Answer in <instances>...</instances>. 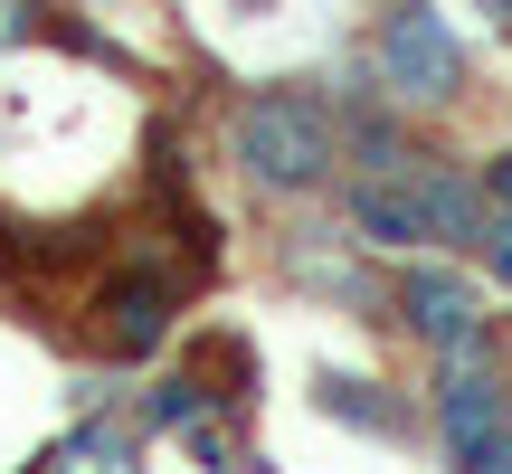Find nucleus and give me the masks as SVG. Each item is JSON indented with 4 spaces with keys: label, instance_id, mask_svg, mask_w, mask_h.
Segmentation results:
<instances>
[{
    "label": "nucleus",
    "instance_id": "nucleus-1",
    "mask_svg": "<svg viewBox=\"0 0 512 474\" xmlns=\"http://www.w3.org/2000/svg\"><path fill=\"white\" fill-rule=\"evenodd\" d=\"M228 162H238V181L266 190V200H313V190H332V171H342V124H332L313 95L266 86V95H247V105L228 114Z\"/></svg>",
    "mask_w": 512,
    "mask_h": 474
},
{
    "label": "nucleus",
    "instance_id": "nucleus-2",
    "mask_svg": "<svg viewBox=\"0 0 512 474\" xmlns=\"http://www.w3.org/2000/svg\"><path fill=\"white\" fill-rule=\"evenodd\" d=\"M370 76L399 114H446L465 105V48L446 29L437 0H389L380 10V38H370Z\"/></svg>",
    "mask_w": 512,
    "mask_h": 474
},
{
    "label": "nucleus",
    "instance_id": "nucleus-3",
    "mask_svg": "<svg viewBox=\"0 0 512 474\" xmlns=\"http://www.w3.org/2000/svg\"><path fill=\"white\" fill-rule=\"evenodd\" d=\"M399 323L418 332L437 361H465V351H494V313H484V294H475V275H456V266H408L399 275Z\"/></svg>",
    "mask_w": 512,
    "mask_h": 474
},
{
    "label": "nucleus",
    "instance_id": "nucleus-4",
    "mask_svg": "<svg viewBox=\"0 0 512 474\" xmlns=\"http://www.w3.org/2000/svg\"><path fill=\"white\" fill-rule=\"evenodd\" d=\"M342 228L361 237V247H380V256L437 247V228H427V209H418V190H408V171H361V181L342 190Z\"/></svg>",
    "mask_w": 512,
    "mask_h": 474
},
{
    "label": "nucleus",
    "instance_id": "nucleus-5",
    "mask_svg": "<svg viewBox=\"0 0 512 474\" xmlns=\"http://www.w3.org/2000/svg\"><path fill=\"white\" fill-rule=\"evenodd\" d=\"M408 190H418V209H427V228H437V247H475L484 219H494V190L484 181H465L456 162H408Z\"/></svg>",
    "mask_w": 512,
    "mask_h": 474
},
{
    "label": "nucleus",
    "instance_id": "nucleus-6",
    "mask_svg": "<svg viewBox=\"0 0 512 474\" xmlns=\"http://www.w3.org/2000/svg\"><path fill=\"white\" fill-rule=\"evenodd\" d=\"M95 313H105V351L143 361V351L171 332V275H124V285H105Z\"/></svg>",
    "mask_w": 512,
    "mask_h": 474
},
{
    "label": "nucleus",
    "instance_id": "nucleus-7",
    "mask_svg": "<svg viewBox=\"0 0 512 474\" xmlns=\"http://www.w3.org/2000/svg\"><path fill=\"white\" fill-rule=\"evenodd\" d=\"M361 389L370 380H323V408H332V418H361V427H380V437H399V408H380V399H361Z\"/></svg>",
    "mask_w": 512,
    "mask_h": 474
},
{
    "label": "nucleus",
    "instance_id": "nucleus-8",
    "mask_svg": "<svg viewBox=\"0 0 512 474\" xmlns=\"http://www.w3.org/2000/svg\"><path fill=\"white\" fill-rule=\"evenodd\" d=\"M76 456H105V465H133V427H114V418L76 427V437L57 446V465H76Z\"/></svg>",
    "mask_w": 512,
    "mask_h": 474
},
{
    "label": "nucleus",
    "instance_id": "nucleus-9",
    "mask_svg": "<svg viewBox=\"0 0 512 474\" xmlns=\"http://www.w3.org/2000/svg\"><path fill=\"white\" fill-rule=\"evenodd\" d=\"M143 418H152V427H200V418H209V389H200V380H162Z\"/></svg>",
    "mask_w": 512,
    "mask_h": 474
},
{
    "label": "nucleus",
    "instance_id": "nucleus-10",
    "mask_svg": "<svg viewBox=\"0 0 512 474\" xmlns=\"http://www.w3.org/2000/svg\"><path fill=\"white\" fill-rule=\"evenodd\" d=\"M475 256H484V275H494V285L512 294V209H494V219H484V237H475Z\"/></svg>",
    "mask_w": 512,
    "mask_h": 474
},
{
    "label": "nucleus",
    "instance_id": "nucleus-11",
    "mask_svg": "<svg viewBox=\"0 0 512 474\" xmlns=\"http://www.w3.org/2000/svg\"><path fill=\"white\" fill-rule=\"evenodd\" d=\"M484 190H494V209H512V143L494 152V162H484Z\"/></svg>",
    "mask_w": 512,
    "mask_h": 474
},
{
    "label": "nucleus",
    "instance_id": "nucleus-12",
    "mask_svg": "<svg viewBox=\"0 0 512 474\" xmlns=\"http://www.w3.org/2000/svg\"><path fill=\"white\" fill-rule=\"evenodd\" d=\"M19 38H29V10H19V0H0V48H19Z\"/></svg>",
    "mask_w": 512,
    "mask_h": 474
},
{
    "label": "nucleus",
    "instance_id": "nucleus-13",
    "mask_svg": "<svg viewBox=\"0 0 512 474\" xmlns=\"http://www.w3.org/2000/svg\"><path fill=\"white\" fill-rule=\"evenodd\" d=\"M228 10H266V0H228Z\"/></svg>",
    "mask_w": 512,
    "mask_h": 474
},
{
    "label": "nucleus",
    "instance_id": "nucleus-14",
    "mask_svg": "<svg viewBox=\"0 0 512 474\" xmlns=\"http://www.w3.org/2000/svg\"><path fill=\"white\" fill-rule=\"evenodd\" d=\"M494 19H512V0H494Z\"/></svg>",
    "mask_w": 512,
    "mask_h": 474
},
{
    "label": "nucleus",
    "instance_id": "nucleus-15",
    "mask_svg": "<svg viewBox=\"0 0 512 474\" xmlns=\"http://www.w3.org/2000/svg\"><path fill=\"white\" fill-rule=\"evenodd\" d=\"M503 389H512V370H503Z\"/></svg>",
    "mask_w": 512,
    "mask_h": 474
}]
</instances>
